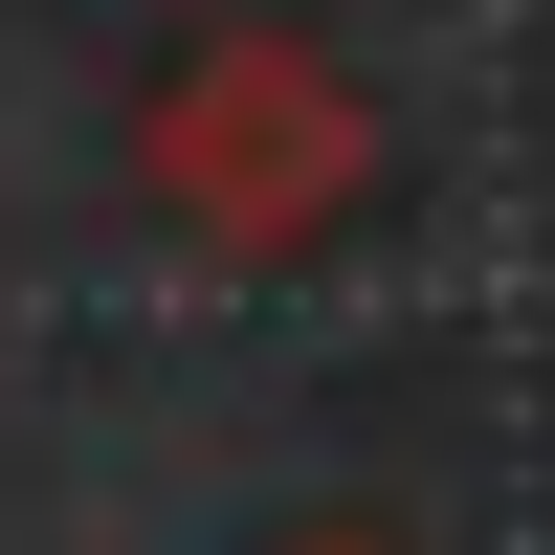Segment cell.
I'll list each match as a JSON object with an SVG mask.
<instances>
[{
	"label": "cell",
	"mask_w": 555,
	"mask_h": 555,
	"mask_svg": "<svg viewBox=\"0 0 555 555\" xmlns=\"http://www.w3.org/2000/svg\"><path fill=\"white\" fill-rule=\"evenodd\" d=\"M356 178H378V112H356V67L289 44V23H222L201 67L156 89V201L201 222V245H311Z\"/></svg>",
	"instance_id": "cell-1"
},
{
	"label": "cell",
	"mask_w": 555,
	"mask_h": 555,
	"mask_svg": "<svg viewBox=\"0 0 555 555\" xmlns=\"http://www.w3.org/2000/svg\"><path fill=\"white\" fill-rule=\"evenodd\" d=\"M289 555H400V533H378V512H334V533H289Z\"/></svg>",
	"instance_id": "cell-2"
}]
</instances>
